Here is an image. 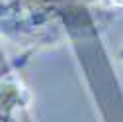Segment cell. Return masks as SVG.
I'll use <instances>...</instances> for the list:
<instances>
[{
  "mask_svg": "<svg viewBox=\"0 0 123 122\" xmlns=\"http://www.w3.org/2000/svg\"><path fill=\"white\" fill-rule=\"evenodd\" d=\"M27 102V91L14 75L0 77V122H14V112Z\"/></svg>",
  "mask_w": 123,
  "mask_h": 122,
  "instance_id": "6da1fadb",
  "label": "cell"
},
{
  "mask_svg": "<svg viewBox=\"0 0 123 122\" xmlns=\"http://www.w3.org/2000/svg\"><path fill=\"white\" fill-rule=\"evenodd\" d=\"M110 2H111L113 6H119V8H123V0H110Z\"/></svg>",
  "mask_w": 123,
  "mask_h": 122,
  "instance_id": "7a4b0ae2",
  "label": "cell"
},
{
  "mask_svg": "<svg viewBox=\"0 0 123 122\" xmlns=\"http://www.w3.org/2000/svg\"><path fill=\"white\" fill-rule=\"evenodd\" d=\"M117 55H119V59L123 61V43H121V47H119V51H117Z\"/></svg>",
  "mask_w": 123,
  "mask_h": 122,
  "instance_id": "3957f363",
  "label": "cell"
}]
</instances>
